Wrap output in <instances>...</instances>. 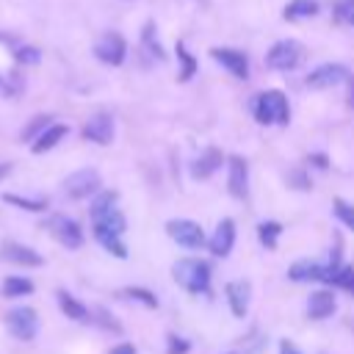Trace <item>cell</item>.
<instances>
[{
  "label": "cell",
  "instance_id": "cell-1",
  "mask_svg": "<svg viewBox=\"0 0 354 354\" xmlns=\"http://www.w3.org/2000/svg\"><path fill=\"white\" fill-rule=\"evenodd\" d=\"M252 111L260 124H288V119H290L288 97L279 88H268V91L257 94L252 102Z\"/></svg>",
  "mask_w": 354,
  "mask_h": 354
},
{
  "label": "cell",
  "instance_id": "cell-2",
  "mask_svg": "<svg viewBox=\"0 0 354 354\" xmlns=\"http://www.w3.org/2000/svg\"><path fill=\"white\" fill-rule=\"evenodd\" d=\"M171 277H174L177 285H183L188 293H207V288H210V263L194 260V257L177 260L174 268H171Z\"/></svg>",
  "mask_w": 354,
  "mask_h": 354
},
{
  "label": "cell",
  "instance_id": "cell-3",
  "mask_svg": "<svg viewBox=\"0 0 354 354\" xmlns=\"http://www.w3.org/2000/svg\"><path fill=\"white\" fill-rule=\"evenodd\" d=\"M304 61V47L296 39H282L266 53V66L274 72H290Z\"/></svg>",
  "mask_w": 354,
  "mask_h": 354
},
{
  "label": "cell",
  "instance_id": "cell-4",
  "mask_svg": "<svg viewBox=\"0 0 354 354\" xmlns=\"http://www.w3.org/2000/svg\"><path fill=\"white\" fill-rule=\"evenodd\" d=\"M94 55H97L102 64H108V66L124 64V58H127V41H124V36L116 33V30L102 33V36L94 41Z\"/></svg>",
  "mask_w": 354,
  "mask_h": 354
},
{
  "label": "cell",
  "instance_id": "cell-5",
  "mask_svg": "<svg viewBox=\"0 0 354 354\" xmlns=\"http://www.w3.org/2000/svg\"><path fill=\"white\" fill-rule=\"evenodd\" d=\"M166 232L180 246H185V249H202V246H207V238H205L202 227L196 221H191V218H171L166 224Z\"/></svg>",
  "mask_w": 354,
  "mask_h": 354
},
{
  "label": "cell",
  "instance_id": "cell-6",
  "mask_svg": "<svg viewBox=\"0 0 354 354\" xmlns=\"http://www.w3.org/2000/svg\"><path fill=\"white\" fill-rule=\"evenodd\" d=\"M64 191L72 199H86L100 191V174L97 169H77L64 180Z\"/></svg>",
  "mask_w": 354,
  "mask_h": 354
},
{
  "label": "cell",
  "instance_id": "cell-7",
  "mask_svg": "<svg viewBox=\"0 0 354 354\" xmlns=\"http://www.w3.org/2000/svg\"><path fill=\"white\" fill-rule=\"evenodd\" d=\"M6 324H8V332L17 340H33L36 329H39V315H36L33 307H14L6 318Z\"/></svg>",
  "mask_w": 354,
  "mask_h": 354
},
{
  "label": "cell",
  "instance_id": "cell-8",
  "mask_svg": "<svg viewBox=\"0 0 354 354\" xmlns=\"http://www.w3.org/2000/svg\"><path fill=\"white\" fill-rule=\"evenodd\" d=\"M351 77V72L343 66V64H321L315 66L310 75H307V88H332V86H340Z\"/></svg>",
  "mask_w": 354,
  "mask_h": 354
},
{
  "label": "cell",
  "instance_id": "cell-9",
  "mask_svg": "<svg viewBox=\"0 0 354 354\" xmlns=\"http://www.w3.org/2000/svg\"><path fill=\"white\" fill-rule=\"evenodd\" d=\"M83 138L91 144H111L113 141V116L100 111L94 116H88V122L83 124Z\"/></svg>",
  "mask_w": 354,
  "mask_h": 354
},
{
  "label": "cell",
  "instance_id": "cell-10",
  "mask_svg": "<svg viewBox=\"0 0 354 354\" xmlns=\"http://www.w3.org/2000/svg\"><path fill=\"white\" fill-rule=\"evenodd\" d=\"M227 191H230L232 199H246L249 196V163L241 155H230Z\"/></svg>",
  "mask_w": 354,
  "mask_h": 354
},
{
  "label": "cell",
  "instance_id": "cell-11",
  "mask_svg": "<svg viewBox=\"0 0 354 354\" xmlns=\"http://www.w3.org/2000/svg\"><path fill=\"white\" fill-rule=\"evenodd\" d=\"M210 55H213V61H218L232 77H241V80L249 77V58H246L241 50H232V47H213Z\"/></svg>",
  "mask_w": 354,
  "mask_h": 354
},
{
  "label": "cell",
  "instance_id": "cell-12",
  "mask_svg": "<svg viewBox=\"0 0 354 354\" xmlns=\"http://www.w3.org/2000/svg\"><path fill=\"white\" fill-rule=\"evenodd\" d=\"M50 232L58 238V243H64L66 249H77L83 243V230L75 218L69 216H53L50 218Z\"/></svg>",
  "mask_w": 354,
  "mask_h": 354
},
{
  "label": "cell",
  "instance_id": "cell-13",
  "mask_svg": "<svg viewBox=\"0 0 354 354\" xmlns=\"http://www.w3.org/2000/svg\"><path fill=\"white\" fill-rule=\"evenodd\" d=\"M335 310H337V299L329 288H318V290L310 293V299H307V315L310 318L324 321V318L335 315Z\"/></svg>",
  "mask_w": 354,
  "mask_h": 354
},
{
  "label": "cell",
  "instance_id": "cell-14",
  "mask_svg": "<svg viewBox=\"0 0 354 354\" xmlns=\"http://www.w3.org/2000/svg\"><path fill=\"white\" fill-rule=\"evenodd\" d=\"M232 243H235V221L232 218H221L218 227H216V232L207 241V249L216 257H227L232 252Z\"/></svg>",
  "mask_w": 354,
  "mask_h": 354
},
{
  "label": "cell",
  "instance_id": "cell-15",
  "mask_svg": "<svg viewBox=\"0 0 354 354\" xmlns=\"http://www.w3.org/2000/svg\"><path fill=\"white\" fill-rule=\"evenodd\" d=\"M221 160H224V152H221L218 147H207V149L191 163V177H194V180H207V177L221 166Z\"/></svg>",
  "mask_w": 354,
  "mask_h": 354
},
{
  "label": "cell",
  "instance_id": "cell-16",
  "mask_svg": "<svg viewBox=\"0 0 354 354\" xmlns=\"http://www.w3.org/2000/svg\"><path fill=\"white\" fill-rule=\"evenodd\" d=\"M0 257H3V260H11L14 266H30V268H36V266L44 263V257H41L39 252H33V249H28V246H22V243H11V241L3 243Z\"/></svg>",
  "mask_w": 354,
  "mask_h": 354
},
{
  "label": "cell",
  "instance_id": "cell-17",
  "mask_svg": "<svg viewBox=\"0 0 354 354\" xmlns=\"http://www.w3.org/2000/svg\"><path fill=\"white\" fill-rule=\"evenodd\" d=\"M224 293H227V301H230L232 315H235V318H243L246 310H249V296H252L249 282H246V279H235V282H230V285L224 288Z\"/></svg>",
  "mask_w": 354,
  "mask_h": 354
},
{
  "label": "cell",
  "instance_id": "cell-18",
  "mask_svg": "<svg viewBox=\"0 0 354 354\" xmlns=\"http://www.w3.org/2000/svg\"><path fill=\"white\" fill-rule=\"evenodd\" d=\"M69 133V127L66 124H47L33 141H30V149L36 152V155H41V152H50L55 144H61V138Z\"/></svg>",
  "mask_w": 354,
  "mask_h": 354
},
{
  "label": "cell",
  "instance_id": "cell-19",
  "mask_svg": "<svg viewBox=\"0 0 354 354\" xmlns=\"http://www.w3.org/2000/svg\"><path fill=\"white\" fill-rule=\"evenodd\" d=\"M288 277L293 282H310V279H324V266L315 260H296L288 268Z\"/></svg>",
  "mask_w": 354,
  "mask_h": 354
},
{
  "label": "cell",
  "instance_id": "cell-20",
  "mask_svg": "<svg viewBox=\"0 0 354 354\" xmlns=\"http://www.w3.org/2000/svg\"><path fill=\"white\" fill-rule=\"evenodd\" d=\"M282 17L288 22H299V19H313L318 17V0H290L282 8Z\"/></svg>",
  "mask_w": 354,
  "mask_h": 354
},
{
  "label": "cell",
  "instance_id": "cell-21",
  "mask_svg": "<svg viewBox=\"0 0 354 354\" xmlns=\"http://www.w3.org/2000/svg\"><path fill=\"white\" fill-rule=\"evenodd\" d=\"M94 221V230H105V232H116V235H122L124 232V216L119 213V207H113V210H108V213H102V216H97V218H91Z\"/></svg>",
  "mask_w": 354,
  "mask_h": 354
},
{
  "label": "cell",
  "instance_id": "cell-22",
  "mask_svg": "<svg viewBox=\"0 0 354 354\" xmlns=\"http://www.w3.org/2000/svg\"><path fill=\"white\" fill-rule=\"evenodd\" d=\"M58 304H61L64 315L72 318V321H86V318H88L86 304H80V301H77L72 293H66V290H58Z\"/></svg>",
  "mask_w": 354,
  "mask_h": 354
},
{
  "label": "cell",
  "instance_id": "cell-23",
  "mask_svg": "<svg viewBox=\"0 0 354 354\" xmlns=\"http://www.w3.org/2000/svg\"><path fill=\"white\" fill-rule=\"evenodd\" d=\"M324 282H329L335 288H343L346 293H354V266H337L335 271H329L324 277Z\"/></svg>",
  "mask_w": 354,
  "mask_h": 354
},
{
  "label": "cell",
  "instance_id": "cell-24",
  "mask_svg": "<svg viewBox=\"0 0 354 354\" xmlns=\"http://www.w3.org/2000/svg\"><path fill=\"white\" fill-rule=\"evenodd\" d=\"M94 238L102 243L105 252H111L113 257H127V246L122 243V235L116 232H105V230H94Z\"/></svg>",
  "mask_w": 354,
  "mask_h": 354
},
{
  "label": "cell",
  "instance_id": "cell-25",
  "mask_svg": "<svg viewBox=\"0 0 354 354\" xmlns=\"http://www.w3.org/2000/svg\"><path fill=\"white\" fill-rule=\"evenodd\" d=\"M33 293V282L25 277H6L3 279V296L17 299V296H30Z\"/></svg>",
  "mask_w": 354,
  "mask_h": 354
},
{
  "label": "cell",
  "instance_id": "cell-26",
  "mask_svg": "<svg viewBox=\"0 0 354 354\" xmlns=\"http://www.w3.org/2000/svg\"><path fill=\"white\" fill-rule=\"evenodd\" d=\"M116 191H100L94 199H91V207H88V213H91V218H97V216H102V213H108V210H113L116 207Z\"/></svg>",
  "mask_w": 354,
  "mask_h": 354
},
{
  "label": "cell",
  "instance_id": "cell-27",
  "mask_svg": "<svg viewBox=\"0 0 354 354\" xmlns=\"http://www.w3.org/2000/svg\"><path fill=\"white\" fill-rule=\"evenodd\" d=\"M279 232H282V224L279 221H260L257 227V235H260V243L266 249H277V241H279Z\"/></svg>",
  "mask_w": 354,
  "mask_h": 354
},
{
  "label": "cell",
  "instance_id": "cell-28",
  "mask_svg": "<svg viewBox=\"0 0 354 354\" xmlns=\"http://www.w3.org/2000/svg\"><path fill=\"white\" fill-rule=\"evenodd\" d=\"M141 47H144V53H149V55H152V58H158V61H163V58H166L163 47H160V44H158V39H155V25H152V22H147V25H144Z\"/></svg>",
  "mask_w": 354,
  "mask_h": 354
},
{
  "label": "cell",
  "instance_id": "cell-29",
  "mask_svg": "<svg viewBox=\"0 0 354 354\" xmlns=\"http://www.w3.org/2000/svg\"><path fill=\"white\" fill-rule=\"evenodd\" d=\"M3 199H6L8 205H14V207L33 210V213H39V210H44V207H47V202H44V199H28V196H19V194H3Z\"/></svg>",
  "mask_w": 354,
  "mask_h": 354
},
{
  "label": "cell",
  "instance_id": "cell-30",
  "mask_svg": "<svg viewBox=\"0 0 354 354\" xmlns=\"http://www.w3.org/2000/svg\"><path fill=\"white\" fill-rule=\"evenodd\" d=\"M177 58L183 61V69H180V80L185 83V80H191V77H194V72H196V61H194V55L185 50V44H183V41H177Z\"/></svg>",
  "mask_w": 354,
  "mask_h": 354
},
{
  "label": "cell",
  "instance_id": "cell-31",
  "mask_svg": "<svg viewBox=\"0 0 354 354\" xmlns=\"http://www.w3.org/2000/svg\"><path fill=\"white\" fill-rule=\"evenodd\" d=\"M47 124H53V116H47V113H39V116H33L28 124H25V130H22V141H33Z\"/></svg>",
  "mask_w": 354,
  "mask_h": 354
},
{
  "label": "cell",
  "instance_id": "cell-32",
  "mask_svg": "<svg viewBox=\"0 0 354 354\" xmlns=\"http://www.w3.org/2000/svg\"><path fill=\"white\" fill-rule=\"evenodd\" d=\"M332 210H335V218H337V221H343L348 230H354V205H348L346 199L337 196V199L332 202Z\"/></svg>",
  "mask_w": 354,
  "mask_h": 354
},
{
  "label": "cell",
  "instance_id": "cell-33",
  "mask_svg": "<svg viewBox=\"0 0 354 354\" xmlns=\"http://www.w3.org/2000/svg\"><path fill=\"white\" fill-rule=\"evenodd\" d=\"M124 296H130V299H136V301H144L147 307H158L155 293H149L147 288H127V290H124Z\"/></svg>",
  "mask_w": 354,
  "mask_h": 354
},
{
  "label": "cell",
  "instance_id": "cell-34",
  "mask_svg": "<svg viewBox=\"0 0 354 354\" xmlns=\"http://www.w3.org/2000/svg\"><path fill=\"white\" fill-rule=\"evenodd\" d=\"M335 17H337L340 22H346V25H354V3H351V0L337 3V6H335Z\"/></svg>",
  "mask_w": 354,
  "mask_h": 354
},
{
  "label": "cell",
  "instance_id": "cell-35",
  "mask_svg": "<svg viewBox=\"0 0 354 354\" xmlns=\"http://www.w3.org/2000/svg\"><path fill=\"white\" fill-rule=\"evenodd\" d=\"M39 58H41V55H39L36 47H19V50H17V61H19V64H39Z\"/></svg>",
  "mask_w": 354,
  "mask_h": 354
},
{
  "label": "cell",
  "instance_id": "cell-36",
  "mask_svg": "<svg viewBox=\"0 0 354 354\" xmlns=\"http://www.w3.org/2000/svg\"><path fill=\"white\" fill-rule=\"evenodd\" d=\"M188 348H191V343L185 337H177V335L169 337V354H185Z\"/></svg>",
  "mask_w": 354,
  "mask_h": 354
},
{
  "label": "cell",
  "instance_id": "cell-37",
  "mask_svg": "<svg viewBox=\"0 0 354 354\" xmlns=\"http://www.w3.org/2000/svg\"><path fill=\"white\" fill-rule=\"evenodd\" d=\"M304 177V171H293L290 174V185H296V188H310V180H301Z\"/></svg>",
  "mask_w": 354,
  "mask_h": 354
},
{
  "label": "cell",
  "instance_id": "cell-38",
  "mask_svg": "<svg viewBox=\"0 0 354 354\" xmlns=\"http://www.w3.org/2000/svg\"><path fill=\"white\" fill-rule=\"evenodd\" d=\"M279 354H301L290 340H279Z\"/></svg>",
  "mask_w": 354,
  "mask_h": 354
},
{
  "label": "cell",
  "instance_id": "cell-39",
  "mask_svg": "<svg viewBox=\"0 0 354 354\" xmlns=\"http://www.w3.org/2000/svg\"><path fill=\"white\" fill-rule=\"evenodd\" d=\"M111 354H136V346L133 343H119L116 348H111Z\"/></svg>",
  "mask_w": 354,
  "mask_h": 354
},
{
  "label": "cell",
  "instance_id": "cell-40",
  "mask_svg": "<svg viewBox=\"0 0 354 354\" xmlns=\"http://www.w3.org/2000/svg\"><path fill=\"white\" fill-rule=\"evenodd\" d=\"M11 169H14V163H0V180H3V177H8V174H11Z\"/></svg>",
  "mask_w": 354,
  "mask_h": 354
},
{
  "label": "cell",
  "instance_id": "cell-41",
  "mask_svg": "<svg viewBox=\"0 0 354 354\" xmlns=\"http://www.w3.org/2000/svg\"><path fill=\"white\" fill-rule=\"evenodd\" d=\"M346 83H348V105L354 108V77H348Z\"/></svg>",
  "mask_w": 354,
  "mask_h": 354
},
{
  "label": "cell",
  "instance_id": "cell-42",
  "mask_svg": "<svg viewBox=\"0 0 354 354\" xmlns=\"http://www.w3.org/2000/svg\"><path fill=\"white\" fill-rule=\"evenodd\" d=\"M351 3H354V0H351Z\"/></svg>",
  "mask_w": 354,
  "mask_h": 354
}]
</instances>
